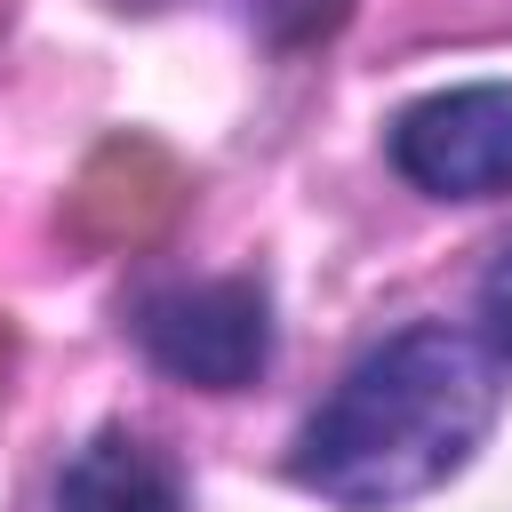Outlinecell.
<instances>
[{
    "label": "cell",
    "instance_id": "obj_1",
    "mask_svg": "<svg viewBox=\"0 0 512 512\" xmlns=\"http://www.w3.org/2000/svg\"><path fill=\"white\" fill-rule=\"evenodd\" d=\"M496 400L504 360L480 344V328H400L312 408L288 472L336 512H400L472 464Z\"/></svg>",
    "mask_w": 512,
    "mask_h": 512
},
{
    "label": "cell",
    "instance_id": "obj_2",
    "mask_svg": "<svg viewBox=\"0 0 512 512\" xmlns=\"http://www.w3.org/2000/svg\"><path fill=\"white\" fill-rule=\"evenodd\" d=\"M136 344L160 376L200 384V392H240L272 360V296L256 280H184L152 288L136 304Z\"/></svg>",
    "mask_w": 512,
    "mask_h": 512
},
{
    "label": "cell",
    "instance_id": "obj_3",
    "mask_svg": "<svg viewBox=\"0 0 512 512\" xmlns=\"http://www.w3.org/2000/svg\"><path fill=\"white\" fill-rule=\"evenodd\" d=\"M392 168L432 200L512 192V80H472L408 104L392 120Z\"/></svg>",
    "mask_w": 512,
    "mask_h": 512
},
{
    "label": "cell",
    "instance_id": "obj_4",
    "mask_svg": "<svg viewBox=\"0 0 512 512\" xmlns=\"http://www.w3.org/2000/svg\"><path fill=\"white\" fill-rule=\"evenodd\" d=\"M56 512H184V480L152 440L112 424L88 448H72L56 480Z\"/></svg>",
    "mask_w": 512,
    "mask_h": 512
},
{
    "label": "cell",
    "instance_id": "obj_5",
    "mask_svg": "<svg viewBox=\"0 0 512 512\" xmlns=\"http://www.w3.org/2000/svg\"><path fill=\"white\" fill-rule=\"evenodd\" d=\"M480 344L512 368V240H504L496 264L480 272Z\"/></svg>",
    "mask_w": 512,
    "mask_h": 512
}]
</instances>
